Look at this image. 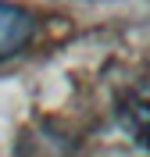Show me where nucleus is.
I'll return each instance as SVG.
<instances>
[{
  "instance_id": "1",
  "label": "nucleus",
  "mask_w": 150,
  "mask_h": 157,
  "mask_svg": "<svg viewBox=\"0 0 150 157\" xmlns=\"http://www.w3.org/2000/svg\"><path fill=\"white\" fill-rule=\"evenodd\" d=\"M32 36H36V18L18 4L0 0V61L21 54L32 43Z\"/></svg>"
}]
</instances>
